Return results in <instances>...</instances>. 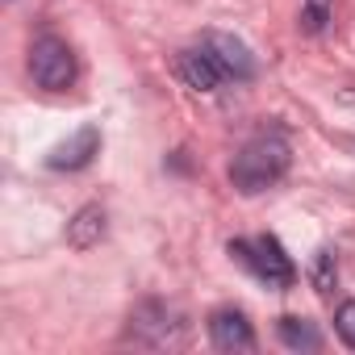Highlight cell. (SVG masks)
Masks as SVG:
<instances>
[{
    "label": "cell",
    "instance_id": "1",
    "mask_svg": "<svg viewBox=\"0 0 355 355\" xmlns=\"http://www.w3.org/2000/svg\"><path fill=\"white\" fill-rule=\"evenodd\" d=\"M288 163H293V146H288V134L280 125L272 130H259L251 134L239 155L230 159V184L234 193L243 197H259L268 189H276L284 175H288Z\"/></svg>",
    "mask_w": 355,
    "mask_h": 355
},
{
    "label": "cell",
    "instance_id": "2",
    "mask_svg": "<svg viewBox=\"0 0 355 355\" xmlns=\"http://www.w3.org/2000/svg\"><path fill=\"white\" fill-rule=\"evenodd\" d=\"M125 343L134 347H155V351H175L189 343V318L171 301H142L130 322H125Z\"/></svg>",
    "mask_w": 355,
    "mask_h": 355
},
{
    "label": "cell",
    "instance_id": "3",
    "mask_svg": "<svg viewBox=\"0 0 355 355\" xmlns=\"http://www.w3.org/2000/svg\"><path fill=\"white\" fill-rule=\"evenodd\" d=\"M226 251H230V259H234V263H243L259 284H268V288H276V293H284V288H293V284H297V263L288 259V251L280 247V239H276V234L234 239Z\"/></svg>",
    "mask_w": 355,
    "mask_h": 355
},
{
    "label": "cell",
    "instance_id": "4",
    "mask_svg": "<svg viewBox=\"0 0 355 355\" xmlns=\"http://www.w3.org/2000/svg\"><path fill=\"white\" fill-rule=\"evenodd\" d=\"M76 51L59 34H38L30 46V76L46 92H67L76 84Z\"/></svg>",
    "mask_w": 355,
    "mask_h": 355
},
{
    "label": "cell",
    "instance_id": "5",
    "mask_svg": "<svg viewBox=\"0 0 355 355\" xmlns=\"http://www.w3.org/2000/svg\"><path fill=\"white\" fill-rule=\"evenodd\" d=\"M175 76H180V84L193 88V92H218L222 84H230L226 63L218 59V51H214L205 38L193 42V46H184L180 55H175Z\"/></svg>",
    "mask_w": 355,
    "mask_h": 355
},
{
    "label": "cell",
    "instance_id": "6",
    "mask_svg": "<svg viewBox=\"0 0 355 355\" xmlns=\"http://www.w3.org/2000/svg\"><path fill=\"white\" fill-rule=\"evenodd\" d=\"M209 343L226 355H243V351H255V326L247 322L243 309L234 305H222L209 313Z\"/></svg>",
    "mask_w": 355,
    "mask_h": 355
},
{
    "label": "cell",
    "instance_id": "7",
    "mask_svg": "<svg viewBox=\"0 0 355 355\" xmlns=\"http://www.w3.org/2000/svg\"><path fill=\"white\" fill-rule=\"evenodd\" d=\"M96 155H101V125H84L46 155V167L51 171H84Z\"/></svg>",
    "mask_w": 355,
    "mask_h": 355
},
{
    "label": "cell",
    "instance_id": "8",
    "mask_svg": "<svg viewBox=\"0 0 355 355\" xmlns=\"http://www.w3.org/2000/svg\"><path fill=\"white\" fill-rule=\"evenodd\" d=\"M205 42L218 51V59L226 63V71H230V80H234V84H243V80H251V76H255V55H251V46H247L243 38L222 34V30H209V34H205Z\"/></svg>",
    "mask_w": 355,
    "mask_h": 355
},
{
    "label": "cell",
    "instance_id": "9",
    "mask_svg": "<svg viewBox=\"0 0 355 355\" xmlns=\"http://www.w3.org/2000/svg\"><path fill=\"white\" fill-rule=\"evenodd\" d=\"M105 226H109V218H105V209L101 205H84V209H76V218L67 222V247L71 251H88V247H96L101 239H105Z\"/></svg>",
    "mask_w": 355,
    "mask_h": 355
},
{
    "label": "cell",
    "instance_id": "10",
    "mask_svg": "<svg viewBox=\"0 0 355 355\" xmlns=\"http://www.w3.org/2000/svg\"><path fill=\"white\" fill-rule=\"evenodd\" d=\"M276 338H280L288 351H318V347H322L318 326L305 322V318H293V313H284V318L276 322Z\"/></svg>",
    "mask_w": 355,
    "mask_h": 355
},
{
    "label": "cell",
    "instance_id": "11",
    "mask_svg": "<svg viewBox=\"0 0 355 355\" xmlns=\"http://www.w3.org/2000/svg\"><path fill=\"white\" fill-rule=\"evenodd\" d=\"M309 280H313V288H318L322 297L334 288V280H338V268H334V251H330V247H322V251L313 255V263H309Z\"/></svg>",
    "mask_w": 355,
    "mask_h": 355
},
{
    "label": "cell",
    "instance_id": "12",
    "mask_svg": "<svg viewBox=\"0 0 355 355\" xmlns=\"http://www.w3.org/2000/svg\"><path fill=\"white\" fill-rule=\"evenodd\" d=\"M330 13H334V0H301V26H305V34H322L330 26Z\"/></svg>",
    "mask_w": 355,
    "mask_h": 355
},
{
    "label": "cell",
    "instance_id": "13",
    "mask_svg": "<svg viewBox=\"0 0 355 355\" xmlns=\"http://www.w3.org/2000/svg\"><path fill=\"white\" fill-rule=\"evenodd\" d=\"M334 330H338V338L355 351V301H343V305H338V313H334Z\"/></svg>",
    "mask_w": 355,
    "mask_h": 355
}]
</instances>
